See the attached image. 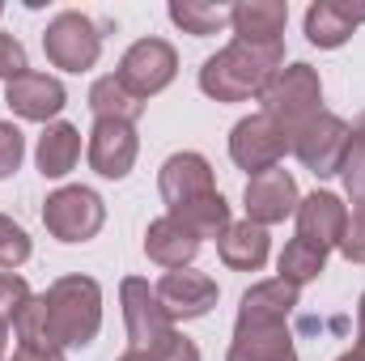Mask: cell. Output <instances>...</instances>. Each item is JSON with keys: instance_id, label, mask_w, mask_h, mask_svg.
<instances>
[{"instance_id": "6da1fadb", "label": "cell", "mask_w": 365, "mask_h": 361, "mask_svg": "<svg viewBox=\"0 0 365 361\" xmlns=\"http://www.w3.org/2000/svg\"><path fill=\"white\" fill-rule=\"evenodd\" d=\"M284 68V39L280 43H242L234 39L200 68V90L217 102H247Z\"/></svg>"}, {"instance_id": "7a4b0ae2", "label": "cell", "mask_w": 365, "mask_h": 361, "mask_svg": "<svg viewBox=\"0 0 365 361\" xmlns=\"http://www.w3.org/2000/svg\"><path fill=\"white\" fill-rule=\"evenodd\" d=\"M47 340L51 349H86L102 327V289L93 276H60L47 293Z\"/></svg>"}, {"instance_id": "3957f363", "label": "cell", "mask_w": 365, "mask_h": 361, "mask_svg": "<svg viewBox=\"0 0 365 361\" xmlns=\"http://www.w3.org/2000/svg\"><path fill=\"white\" fill-rule=\"evenodd\" d=\"M349 136H353V128H349L340 115L319 111V115H310L306 123H297V128L289 132V153H293L310 175L331 179V175H340Z\"/></svg>"}, {"instance_id": "277c9868", "label": "cell", "mask_w": 365, "mask_h": 361, "mask_svg": "<svg viewBox=\"0 0 365 361\" xmlns=\"http://www.w3.org/2000/svg\"><path fill=\"white\" fill-rule=\"evenodd\" d=\"M259 102H264V115H272L284 132H293L297 123L323 111V81L310 64H289L259 90Z\"/></svg>"}, {"instance_id": "5b68a950", "label": "cell", "mask_w": 365, "mask_h": 361, "mask_svg": "<svg viewBox=\"0 0 365 361\" xmlns=\"http://www.w3.org/2000/svg\"><path fill=\"white\" fill-rule=\"evenodd\" d=\"M43 51H47V60H51L56 68H64V73H86V68L98 64V56H102V30H98L93 17L77 13V9H64V13H56V17L47 21V30H43Z\"/></svg>"}, {"instance_id": "8992f818", "label": "cell", "mask_w": 365, "mask_h": 361, "mask_svg": "<svg viewBox=\"0 0 365 361\" xmlns=\"http://www.w3.org/2000/svg\"><path fill=\"white\" fill-rule=\"evenodd\" d=\"M106 221V204L93 187H60L43 200V225L60 243H90Z\"/></svg>"}, {"instance_id": "52a82bcc", "label": "cell", "mask_w": 365, "mask_h": 361, "mask_svg": "<svg viewBox=\"0 0 365 361\" xmlns=\"http://www.w3.org/2000/svg\"><path fill=\"white\" fill-rule=\"evenodd\" d=\"M175 73H179V51L166 39H136L123 51V60L115 68V81L132 93V98L145 102V98L166 90L175 81Z\"/></svg>"}, {"instance_id": "ba28073f", "label": "cell", "mask_w": 365, "mask_h": 361, "mask_svg": "<svg viewBox=\"0 0 365 361\" xmlns=\"http://www.w3.org/2000/svg\"><path fill=\"white\" fill-rule=\"evenodd\" d=\"M284 153H289V132L264 111L238 119L234 132H230V158L251 175H264V171L280 166Z\"/></svg>"}, {"instance_id": "9c48e42d", "label": "cell", "mask_w": 365, "mask_h": 361, "mask_svg": "<svg viewBox=\"0 0 365 361\" xmlns=\"http://www.w3.org/2000/svg\"><path fill=\"white\" fill-rule=\"evenodd\" d=\"M119 302H123V323H128V345L132 349L149 353L158 340H166L175 332V323H170V315H166V306H162V298L149 280L128 276L119 285Z\"/></svg>"}, {"instance_id": "30bf717a", "label": "cell", "mask_w": 365, "mask_h": 361, "mask_svg": "<svg viewBox=\"0 0 365 361\" xmlns=\"http://www.w3.org/2000/svg\"><path fill=\"white\" fill-rule=\"evenodd\" d=\"M242 204H247V221H255V225H280L284 217H293L297 213V204H302V195H297V183L289 171H264V175H251L247 179V191H242Z\"/></svg>"}, {"instance_id": "8fae6325", "label": "cell", "mask_w": 365, "mask_h": 361, "mask_svg": "<svg viewBox=\"0 0 365 361\" xmlns=\"http://www.w3.org/2000/svg\"><path fill=\"white\" fill-rule=\"evenodd\" d=\"M136 153H140V141H136V128L132 123H115V119H98L90 132V166L102 179H128L132 166H136Z\"/></svg>"}, {"instance_id": "7c38bea8", "label": "cell", "mask_w": 365, "mask_h": 361, "mask_svg": "<svg viewBox=\"0 0 365 361\" xmlns=\"http://www.w3.org/2000/svg\"><path fill=\"white\" fill-rule=\"evenodd\" d=\"M158 298L170 315V323H187V319H204L212 306H217V280L204 276V272H191V268H179V272H166L158 285Z\"/></svg>"}, {"instance_id": "4fadbf2b", "label": "cell", "mask_w": 365, "mask_h": 361, "mask_svg": "<svg viewBox=\"0 0 365 361\" xmlns=\"http://www.w3.org/2000/svg\"><path fill=\"white\" fill-rule=\"evenodd\" d=\"M158 187H162V200L166 208H179V204H191L200 195H212L217 191V179H212V166L204 153H170L162 162V175H158Z\"/></svg>"}, {"instance_id": "5bb4252c", "label": "cell", "mask_w": 365, "mask_h": 361, "mask_svg": "<svg viewBox=\"0 0 365 361\" xmlns=\"http://www.w3.org/2000/svg\"><path fill=\"white\" fill-rule=\"evenodd\" d=\"M4 102H9L13 115H21L30 123H47V119H56L64 111L68 93H64V86L56 77H47V73H21V77H13L4 86Z\"/></svg>"}, {"instance_id": "9a60e30c", "label": "cell", "mask_w": 365, "mask_h": 361, "mask_svg": "<svg viewBox=\"0 0 365 361\" xmlns=\"http://www.w3.org/2000/svg\"><path fill=\"white\" fill-rule=\"evenodd\" d=\"M293 217H297V238H306V243H314V247H323V251L340 247L344 225H349V208H344V200L331 195V191L306 195Z\"/></svg>"}, {"instance_id": "2e32d148", "label": "cell", "mask_w": 365, "mask_h": 361, "mask_svg": "<svg viewBox=\"0 0 365 361\" xmlns=\"http://www.w3.org/2000/svg\"><path fill=\"white\" fill-rule=\"evenodd\" d=\"M365 21V4H344V0H314L306 9V39L323 51L344 47L353 30Z\"/></svg>"}, {"instance_id": "e0dca14e", "label": "cell", "mask_w": 365, "mask_h": 361, "mask_svg": "<svg viewBox=\"0 0 365 361\" xmlns=\"http://www.w3.org/2000/svg\"><path fill=\"white\" fill-rule=\"evenodd\" d=\"M217 251H221V264L234 272H259L268 264V251H272V238L264 225L255 221H230V230L217 238Z\"/></svg>"}, {"instance_id": "ac0fdd59", "label": "cell", "mask_w": 365, "mask_h": 361, "mask_svg": "<svg viewBox=\"0 0 365 361\" xmlns=\"http://www.w3.org/2000/svg\"><path fill=\"white\" fill-rule=\"evenodd\" d=\"M145 255L166 272L191 268V260L200 255V238H191L175 217H158L145 230Z\"/></svg>"}, {"instance_id": "d6986e66", "label": "cell", "mask_w": 365, "mask_h": 361, "mask_svg": "<svg viewBox=\"0 0 365 361\" xmlns=\"http://www.w3.org/2000/svg\"><path fill=\"white\" fill-rule=\"evenodd\" d=\"M284 21H289L284 0H242L230 9V26L242 43H280Z\"/></svg>"}, {"instance_id": "ffe728a7", "label": "cell", "mask_w": 365, "mask_h": 361, "mask_svg": "<svg viewBox=\"0 0 365 361\" xmlns=\"http://www.w3.org/2000/svg\"><path fill=\"white\" fill-rule=\"evenodd\" d=\"M293 306H297V285H289L280 276L276 280H259V285H251L242 293L238 323H289Z\"/></svg>"}, {"instance_id": "44dd1931", "label": "cell", "mask_w": 365, "mask_h": 361, "mask_svg": "<svg viewBox=\"0 0 365 361\" xmlns=\"http://www.w3.org/2000/svg\"><path fill=\"white\" fill-rule=\"evenodd\" d=\"M81 158V132L73 123H47V132L38 136V149H34V162H38V175L43 179H64Z\"/></svg>"}, {"instance_id": "7402d4cb", "label": "cell", "mask_w": 365, "mask_h": 361, "mask_svg": "<svg viewBox=\"0 0 365 361\" xmlns=\"http://www.w3.org/2000/svg\"><path fill=\"white\" fill-rule=\"evenodd\" d=\"M166 217H175L182 230L191 234V238H221L225 230H230V204H225V195L221 191H212V195H200V200H191V204H179V208H170Z\"/></svg>"}, {"instance_id": "603a6c76", "label": "cell", "mask_w": 365, "mask_h": 361, "mask_svg": "<svg viewBox=\"0 0 365 361\" xmlns=\"http://www.w3.org/2000/svg\"><path fill=\"white\" fill-rule=\"evenodd\" d=\"M90 111H93V119L136 123V119L145 115V102H140V98H132V93L115 81V73H110V77H98V81L90 86Z\"/></svg>"}, {"instance_id": "cb8c5ba5", "label": "cell", "mask_w": 365, "mask_h": 361, "mask_svg": "<svg viewBox=\"0 0 365 361\" xmlns=\"http://www.w3.org/2000/svg\"><path fill=\"white\" fill-rule=\"evenodd\" d=\"M276 268H280V280H289V285L302 289V285H310V280L323 276V268H327V251L314 247V243H306V238H293V243H284Z\"/></svg>"}, {"instance_id": "d4e9b609", "label": "cell", "mask_w": 365, "mask_h": 361, "mask_svg": "<svg viewBox=\"0 0 365 361\" xmlns=\"http://www.w3.org/2000/svg\"><path fill=\"white\" fill-rule=\"evenodd\" d=\"M170 21L179 26L182 34L208 39V34L230 26V9L225 4H208V0H175L170 4Z\"/></svg>"}, {"instance_id": "484cf974", "label": "cell", "mask_w": 365, "mask_h": 361, "mask_svg": "<svg viewBox=\"0 0 365 361\" xmlns=\"http://www.w3.org/2000/svg\"><path fill=\"white\" fill-rule=\"evenodd\" d=\"M340 179L344 191L353 195V204H365V132L353 128L349 136V149H344V162H340Z\"/></svg>"}, {"instance_id": "4316f807", "label": "cell", "mask_w": 365, "mask_h": 361, "mask_svg": "<svg viewBox=\"0 0 365 361\" xmlns=\"http://www.w3.org/2000/svg\"><path fill=\"white\" fill-rule=\"evenodd\" d=\"M26 260H30V234H26L13 217L0 213V272L21 268Z\"/></svg>"}, {"instance_id": "83f0119b", "label": "cell", "mask_w": 365, "mask_h": 361, "mask_svg": "<svg viewBox=\"0 0 365 361\" xmlns=\"http://www.w3.org/2000/svg\"><path fill=\"white\" fill-rule=\"evenodd\" d=\"M30 298H34V293H30V285H26L17 272H0V323H9V327H13L17 310H21Z\"/></svg>"}, {"instance_id": "f1b7e54d", "label": "cell", "mask_w": 365, "mask_h": 361, "mask_svg": "<svg viewBox=\"0 0 365 361\" xmlns=\"http://www.w3.org/2000/svg\"><path fill=\"white\" fill-rule=\"evenodd\" d=\"M21 158H26V136H21L13 123H4V119H0V179L17 175Z\"/></svg>"}, {"instance_id": "f546056e", "label": "cell", "mask_w": 365, "mask_h": 361, "mask_svg": "<svg viewBox=\"0 0 365 361\" xmlns=\"http://www.w3.org/2000/svg\"><path fill=\"white\" fill-rule=\"evenodd\" d=\"M340 255H344L349 264H365V204L353 208V217H349V225H344Z\"/></svg>"}, {"instance_id": "4dcf8cb0", "label": "cell", "mask_w": 365, "mask_h": 361, "mask_svg": "<svg viewBox=\"0 0 365 361\" xmlns=\"http://www.w3.org/2000/svg\"><path fill=\"white\" fill-rule=\"evenodd\" d=\"M21 73H30V68H26V47H21L13 34L0 30V81L9 86V81L21 77Z\"/></svg>"}, {"instance_id": "1f68e13d", "label": "cell", "mask_w": 365, "mask_h": 361, "mask_svg": "<svg viewBox=\"0 0 365 361\" xmlns=\"http://www.w3.org/2000/svg\"><path fill=\"white\" fill-rule=\"evenodd\" d=\"M149 353H153L158 361H200V349H195L187 336H179V332H170L166 340H158Z\"/></svg>"}, {"instance_id": "d6a6232c", "label": "cell", "mask_w": 365, "mask_h": 361, "mask_svg": "<svg viewBox=\"0 0 365 361\" xmlns=\"http://www.w3.org/2000/svg\"><path fill=\"white\" fill-rule=\"evenodd\" d=\"M9 361H64L60 349H34V345H17V353Z\"/></svg>"}, {"instance_id": "836d02e7", "label": "cell", "mask_w": 365, "mask_h": 361, "mask_svg": "<svg viewBox=\"0 0 365 361\" xmlns=\"http://www.w3.org/2000/svg\"><path fill=\"white\" fill-rule=\"evenodd\" d=\"M225 361H297V353H289V357H251V353H234V349H230Z\"/></svg>"}, {"instance_id": "e575fe53", "label": "cell", "mask_w": 365, "mask_h": 361, "mask_svg": "<svg viewBox=\"0 0 365 361\" xmlns=\"http://www.w3.org/2000/svg\"><path fill=\"white\" fill-rule=\"evenodd\" d=\"M119 361H158V357H153V353H145V349H128Z\"/></svg>"}, {"instance_id": "d590c367", "label": "cell", "mask_w": 365, "mask_h": 361, "mask_svg": "<svg viewBox=\"0 0 365 361\" xmlns=\"http://www.w3.org/2000/svg\"><path fill=\"white\" fill-rule=\"evenodd\" d=\"M4 353H9V323H0V361H4Z\"/></svg>"}, {"instance_id": "8d00e7d4", "label": "cell", "mask_w": 365, "mask_h": 361, "mask_svg": "<svg viewBox=\"0 0 365 361\" xmlns=\"http://www.w3.org/2000/svg\"><path fill=\"white\" fill-rule=\"evenodd\" d=\"M357 327L365 332V293H361V302H357Z\"/></svg>"}, {"instance_id": "74e56055", "label": "cell", "mask_w": 365, "mask_h": 361, "mask_svg": "<svg viewBox=\"0 0 365 361\" xmlns=\"http://www.w3.org/2000/svg\"><path fill=\"white\" fill-rule=\"evenodd\" d=\"M336 361H361V357H357V349H349V353H340Z\"/></svg>"}, {"instance_id": "f35d334b", "label": "cell", "mask_w": 365, "mask_h": 361, "mask_svg": "<svg viewBox=\"0 0 365 361\" xmlns=\"http://www.w3.org/2000/svg\"><path fill=\"white\" fill-rule=\"evenodd\" d=\"M357 357L365 361V332H361V336H357Z\"/></svg>"}, {"instance_id": "ab89813d", "label": "cell", "mask_w": 365, "mask_h": 361, "mask_svg": "<svg viewBox=\"0 0 365 361\" xmlns=\"http://www.w3.org/2000/svg\"><path fill=\"white\" fill-rule=\"evenodd\" d=\"M357 128H361V132H365V115H361V119H357Z\"/></svg>"}, {"instance_id": "60d3db41", "label": "cell", "mask_w": 365, "mask_h": 361, "mask_svg": "<svg viewBox=\"0 0 365 361\" xmlns=\"http://www.w3.org/2000/svg\"><path fill=\"white\" fill-rule=\"evenodd\" d=\"M0 13H4V9H0Z\"/></svg>"}]
</instances>
